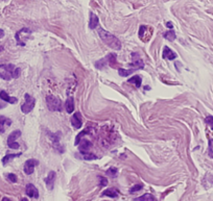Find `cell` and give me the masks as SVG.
<instances>
[{
  "label": "cell",
  "instance_id": "cell-31",
  "mask_svg": "<svg viewBox=\"0 0 213 201\" xmlns=\"http://www.w3.org/2000/svg\"><path fill=\"white\" fill-rule=\"evenodd\" d=\"M2 101H3V100H2ZM2 101L0 100V109H1V108H6V103L2 102Z\"/></svg>",
  "mask_w": 213,
  "mask_h": 201
},
{
  "label": "cell",
  "instance_id": "cell-34",
  "mask_svg": "<svg viewBox=\"0 0 213 201\" xmlns=\"http://www.w3.org/2000/svg\"><path fill=\"white\" fill-rule=\"evenodd\" d=\"M2 200H3V201H9V198H3V199H2Z\"/></svg>",
  "mask_w": 213,
  "mask_h": 201
},
{
  "label": "cell",
  "instance_id": "cell-24",
  "mask_svg": "<svg viewBox=\"0 0 213 201\" xmlns=\"http://www.w3.org/2000/svg\"><path fill=\"white\" fill-rule=\"evenodd\" d=\"M163 38H165L166 40L170 41V42H172V41L176 40L177 35H176V32L174 31V30H168V31H165L163 34Z\"/></svg>",
  "mask_w": 213,
  "mask_h": 201
},
{
  "label": "cell",
  "instance_id": "cell-4",
  "mask_svg": "<svg viewBox=\"0 0 213 201\" xmlns=\"http://www.w3.org/2000/svg\"><path fill=\"white\" fill-rule=\"evenodd\" d=\"M46 104L49 111H62V102L58 97L53 95H48L46 97Z\"/></svg>",
  "mask_w": 213,
  "mask_h": 201
},
{
  "label": "cell",
  "instance_id": "cell-14",
  "mask_svg": "<svg viewBox=\"0 0 213 201\" xmlns=\"http://www.w3.org/2000/svg\"><path fill=\"white\" fill-rule=\"evenodd\" d=\"M71 124L74 127L75 129H78L82 127V118H80V113H75L73 114V116L71 117Z\"/></svg>",
  "mask_w": 213,
  "mask_h": 201
},
{
  "label": "cell",
  "instance_id": "cell-11",
  "mask_svg": "<svg viewBox=\"0 0 213 201\" xmlns=\"http://www.w3.org/2000/svg\"><path fill=\"white\" fill-rule=\"evenodd\" d=\"M25 194L29 198H35V199L39 198V191L32 184H27L26 189H25Z\"/></svg>",
  "mask_w": 213,
  "mask_h": 201
},
{
  "label": "cell",
  "instance_id": "cell-12",
  "mask_svg": "<svg viewBox=\"0 0 213 201\" xmlns=\"http://www.w3.org/2000/svg\"><path fill=\"white\" fill-rule=\"evenodd\" d=\"M55 178H57V174H55L54 171H50L48 173L47 177L45 178V184H46V188L49 191L53 190V187H54V182H55Z\"/></svg>",
  "mask_w": 213,
  "mask_h": 201
},
{
  "label": "cell",
  "instance_id": "cell-29",
  "mask_svg": "<svg viewBox=\"0 0 213 201\" xmlns=\"http://www.w3.org/2000/svg\"><path fill=\"white\" fill-rule=\"evenodd\" d=\"M206 123L211 127V129H213V116H207L206 119H205Z\"/></svg>",
  "mask_w": 213,
  "mask_h": 201
},
{
  "label": "cell",
  "instance_id": "cell-2",
  "mask_svg": "<svg viewBox=\"0 0 213 201\" xmlns=\"http://www.w3.org/2000/svg\"><path fill=\"white\" fill-rule=\"evenodd\" d=\"M0 69L2 71L0 72V78L4 80H11L13 78H18L20 76V69L17 68L16 66L12 65V64H7V65H0Z\"/></svg>",
  "mask_w": 213,
  "mask_h": 201
},
{
  "label": "cell",
  "instance_id": "cell-20",
  "mask_svg": "<svg viewBox=\"0 0 213 201\" xmlns=\"http://www.w3.org/2000/svg\"><path fill=\"white\" fill-rule=\"evenodd\" d=\"M129 83H132L136 86V88H140L141 86V82H142V78L139 75H134L133 77L130 78L128 81Z\"/></svg>",
  "mask_w": 213,
  "mask_h": 201
},
{
  "label": "cell",
  "instance_id": "cell-5",
  "mask_svg": "<svg viewBox=\"0 0 213 201\" xmlns=\"http://www.w3.org/2000/svg\"><path fill=\"white\" fill-rule=\"evenodd\" d=\"M114 63H116V54H114V53H110V54H108L106 57L101 58L100 60L96 62L95 67L97 68V69H103V68L106 66V64H108V65H110L112 68H115V64Z\"/></svg>",
  "mask_w": 213,
  "mask_h": 201
},
{
  "label": "cell",
  "instance_id": "cell-17",
  "mask_svg": "<svg viewBox=\"0 0 213 201\" xmlns=\"http://www.w3.org/2000/svg\"><path fill=\"white\" fill-rule=\"evenodd\" d=\"M98 23H99V19L96 16L94 13L91 12L90 13V20H89V27L91 29H95L96 27L98 26Z\"/></svg>",
  "mask_w": 213,
  "mask_h": 201
},
{
  "label": "cell",
  "instance_id": "cell-36",
  "mask_svg": "<svg viewBox=\"0 0 213 201\" xmlns=\"http://www.w3.org/2000/svg\"><path fill=\"white\" fill-rule=\"evenodd\" d=\"M3 1H6V0H3Z\"/></svg>",
  "mask_w": 213,
  "mask_h": 201
},
{
  "label": "cell",
  "instance_id": "cell-27",
  "mask_svg": "<svg viewBox=\"0 0 213 201\" xmlns=\"http://www.w3.org/2000/svg\"><path fill=\"white\" fill-rule=\"evenodd\" d=\"M142 188H143V185H140V184L135 185L133 188H131V189H130V193H131V194H133V193H136V192H138V191L142 190Z\"/></svg>",
  "mask_w": 213,
  "mask_h": 201
},
{
  "label": "cell",
  "instance_id": "cell-9",
  "mask_svg": "<svg viewBox=\"0 0 213 201\" xmlns=\"http://www.w3.org/2000/svg\"><path fill=\"white\" fill-rule=\"evenodd\" d=\"M39 164V162L36 161V159H27L24 164V172L26 175H32L35 171V167Z\"/></svg>",
  "mask_w": 213,
  "mask_h": 201
},
{
  "label": "cell",
  "instance_id": "cell-28",
  "mask_svg": "<svg viewBox=\"0 0 213 201\" xmlns=\"http://www.w3.org/2000/svg\"><path fill=\"white\" fill-rule=\"evenodd\" d=\"M6 177L9 181L13 182V184H16L17 182V176L15 174H13V173H9V174H6Z\"/></svg>",
  "mask_w": 213,
  "mask_h": 201
},
{
  "label": "cell",
  "instance_id": "cell-1",
  "mask_svg": "<svg viewBox=\"0 0 213 201\" xmlns=\"http://www.w3.org/2000/svg\"><path fill=\"white\" fill-rule=\"evenodd\" d=\"M98 35H99L100 39L103 40V42L105 43L106 46L111 47L114 50L121 49V42L111 32L106 31V30L101 28V27H98Z\"/></svg>",
  "mask_w": 213,
  "mask_h": 201
},
{
  "label": "cell",
  "instance_id": "cell-30",
  "mask_svg": "<svg viewBox=\"0 0 213 201\" xmlns=\"http://www.w3.org/2000/svg\"><path fill=\"white\" fill-rule=\"evenodd\" d=\"M99 179H100V185H103V187H106V185H108V179L105 177H99Z\"/></svg>",
  "mask_w": 213,
  "mask_h": 201
},
{
  "label": "cell",
  "instance_id": "cell-8",
  "mask_svg": "<svg viewBox=\"0 0 213 201\" xmlns=\"http://www.w3.org/2000/svg\"><path fill=\"white\" fill-rule=\"evenodd\" d=\"M153 35V28L148 27L145 25H141L140 29H139V38L143 41V42H148Z\"/></svg>",
  "mask_w": 213,
  "mask_h": 201
},
{
  "label": "cell",
  "instance_id": "cell-22",
  "mask_svg": "<svg viewBox=\"0 0 213 201\" xmlns=\"http://www.w3.org/2000/svg\"><path fill=\"white\" fill-rule=\"evenodd\" d=\"M92 146V144L88 141V140H83L82 143L80 144V151H89V148Z\"/></svg>",
  "mask_w": 213,
  "mask_h": 201
},
{
  "label": "cell",
  "instance_id": "cell-13",
  "mask_svg": "<svg viewBox=\"0 0 213 201\" xmlns=\"http://www.w3.org/2000/svg\"><path fill=\"white\" fill-rule=\"evenodd\" d=\"M0 99L3 100L4 102L11 103V104H15L18 102V99L16 97H11L6 91H1V92H0Z\"/></svg>",
  "mask_w": 213,
  "mask_h": 201
},
{
  "label": "cell",
  "instance_id": "cell-33",
  "mask_svg": "<svg viewBox=\"0 0 213 201\" xmlns=\"http://www.w3.org/2000/svg\"><path fill=\"white\" fill-rule=\"evenodd\" d=\"M167 27H169V28H172V24H171V22H167Z\"/></svg>",
  "mask_w": 213,
  "mask_h": 201
},
{
  "label": "cell",
  "instance_id": "cell-23",
  "mask_svg": "<svg viewBox=\"0 0 213 201\" xmlns=\"http://www.w3.org/2000/svg\"><path fill=\"white\" fill-rule=\"evenodd\" d=\"M21 154H22L21 152H19V153H15V154H6V156H4L3 159H2V164H3V165H6L9 161H12V159H15V157H19Z\"/></svg>",
  "mask_w": 213,
  "mask_h": 201
},
{
  "label": "cell",
  "instance_id": "cell-26",
  "mask_svg": "<svg viewBox=\"0 0 213 201\" xmlns=\"http://www.w3.org/2000/svg\"><path fill=\"white\" fill-rule=\"evenodd\" d=\"M116 174H117V169L114 167H111L106 170V175H110L111 177H115Z\"/></svg>",
  "mask_w": 213,
  "mask_h": 201
},
{
  "label": "cell",
  "instance_id": "cell-18",
  "mask_svg": "<svg viewBox=\"0 0 213 201\" xmlns=\"http://www.w3.org/2000/svg\"><path fill=\"white\" fill-rule=\"evenodd\" d=\"M101 196H103V197L106 196V197H110V198H118L119 194L115 189H106V191L103 192Z\"/></svg>",
  "mask_w": 213,
  "mask_h": 201
},
{
  "label": "cell",
  "instance_id": "cell-10",
  "mask_svg": "<svg viewBox=\"0 0 213 201\" xmlns=\"http://www.w3.org/2000/svg\"><path fill=\"white\" fill-rule=\"evenodd\" d=\"M59 133L60 132H58V134L51 133V132H50L49 136L52 141V145H53V147H54V149H57L60 153H63V152H64V147H63L62 145H60V134Z\"/></svg>",
  "mask_w": 213,
  "mask_h": 201
},
{
  "label": "cell",
  "instance_id": "cell-35",
  "mask_svg": "<svg viewBox=\"0 0 213 201\" xmlns=\"http://www.w3.org/2000/svg\"><path fill=\"white\" fill-rule=\"evenodd\" d=\"M2 50H3V46H0V52H1Z\"/></svg>",
  "mask_w": 213,
  "mask_h": 201
},
{
  "label": "cell",
  "instance_id": "cell-32",
  "mask_svg": "<svg viewBox=\"0 0 213 201\" xmlns=\"http://www.w3.org/2000/svg\"><path fill=\"white\" fill-rule=\"evenodd\" d=\"M3 37H4V31L2 29H0V39H2Z\"/></svg>",
  "mask_w": 213,
  "mask_h": 201
},
{
  "label": "cell",
  "instance_id": "cell-3",
  "mask_svg": "<svg viewBox=\"0 0 213 201\" xmlns=\"http://www.w3.org/2000/svg\"><path fill=\"white\" fill-rule=\"evenodd\" d=\"M133 60H134V63L132 64V65L129 66V67H132L131 69L125 70V69H122V68L118 69L119 75L122 76V77H126V76L131 75L132 73H134V72H135V71H137V70L143 69V68H144V63H143V60H142L141 58L137 57V58H133Z\"/></svg>",
  "mask_w": 213,
  "mask_h": 201
},
{
  "label": "cell",
  "instance_id": "cell-15",
  "mask_svg": "<svg viewBox=\"0 0 213 201\" xmlns=\"http://www.w3.org/2000/svg\"><path fill=\"white\" fill-rule=\"evenodd\" d=\"M12 124V120L6 116H0V133H4L6 128Z\"/></svg>",
  "mask_w": 213,
  "mask_h": 201
},
{
  "label": "cell",
  "instance_id": "cell-16",
  "mask_svg": "<svg viewBox=\"0 0 213 201\" xmlns=\"http://www.w3.org/2000/svg\"><path fill=\"white\" fill-rule=\"evenodd\" d=\"M162 57H163V58H166V60H172L174 58H177V53L172 51L169 47L165 46L163 48V54H162Z\"/></svg>",
  "mask_w": 213,
  "mask_h": 201
},
{
  "label": "cell",
  "instance_id": "cell-6",
  "mask_svg": "<svg viewBox=\"0 0 213 201\" xmlns=\"http://www.w3.org/2000/svg\"><path fill=\"white\" fill-rule=\"evenodd\" d=\"M24 97H25V101L21 105V111L23 114H29L35 108L36 99L32 96H30L29 94H25Z\"/></svg>",
  "mask_w": 213,
  "mask_h": 201
},
{
  "label": "cell",
  "instance_id": "cell-19",
  "mask_svg": "<svg viewBox=\"0 0 213 201\" xmlns=\"http://www.w3.org/2000/svg\"><path fill=\"white\" fill-rule=\"evenodd\" d=\"M65 106H66V111H67L68 114H71L74 109V100H73V97H68V99L65 102Z\"/></svg>",
  "mask_w": 213,
  "mask_h": 201
},
{
  "label": "cell",
  "instance_id": "cell-21",
  "mask_svg": "<svg viewBox=\"0 0 213 201\" xmlns=\"http://www.w3.org/2000/svg\"><path fill=\"white\" fill-rule=\"evenodd\" d=\"M82 153V156L84 159H86V161H93V159H97V156H96L95 154L91 153L90 151H83L80 152Z\"/></svg>",
  "mask_w": 213,
  "mask_h": 201
},
{
  "label": "cell",
  "instance_id": "cell-7",
  "mask_svg": "<svg viewBox=\"0 0 213 201\" xmlns=\"http://www.w3.org/2000/svg\"><path fill=\"white\" fill-rule=\"evenodd\" d=\"M19 137H21V131L20 130H14L7 137V146L11 149H19L20 145L16 142V140Z\"/></svg>",
  "mask_w": 213,
  "mask_h": 201
},
{
  "label": "cell",
  "instance_id": "cell-25",
  "mask_svg": "<svg viewBox=\"0 0 213 201\" xmlns=\"http://www.w3.org/2000/svg\"><path fill=\"white\" fill-rule=\"evenodd\" d=\"M148 200L154 201L155 200V197L151 194H144L143 196L137 197L136 199H135V201H148Z\"/></svg>",
  "mask_w": 213,
  "mask_h": 201
}]
</instances>
